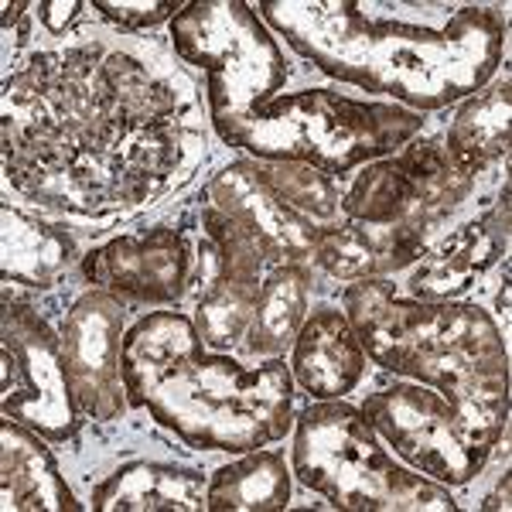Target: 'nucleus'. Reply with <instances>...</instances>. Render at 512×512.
Returning <instances> with one entry per match:
<instances>
[{
	"label": "nucleus",
	"instance_id": "1",
	"mask_svg": "<svg viewBox=\"0 0 512 512\" xmlns=\"http://www.w3.org/2000/svg\"><path fill=\"white\" fill-rule=\"evenodd\" d=\"M178 164V96L134 55L41 52L7 79L4 175L48 209L117 216L158 198Z\"/></svg>",
	"mask_w": 512,
	"mask_h": 512
},
{
	"label": "nucleus",
	"instance_id": "2",
	"mask_svg": "<svg viewBox=\"0 0 512 512\" xmlns=\"http://www.w3.org/2000/svg\"><path fill=\"white\" fill-rule=\"evenodd\" d=\"M260 14L325 76L393 96L417 113L475 96L506 48L499 11L475 4L260 0Z\"/></svg>",
	"mask_w": 512,
	"mask_h": 512
},
{
	"label": "nucleus",
	"instance_id": "3",
	"mask_svg": "<svg viewBox=\"0 0 512 512\" xmlns=\"http://www.w3.org/2000/svg\"><path fill=\"white\" fill-rule=\"evenodd\" d=\"M345 318L376 366L461 403L509 410V352L478 304L396 297L386 280H355Z\"/></svg>",
	"mask_w": 512,
	"mask_h": 512
},
{
	"label": "nucleus",
	"instance_id": "4",
	"mask_svg": "<svg viewBox=\"0 0 512 512\" xmlns=\"http://www.w3.org/2000/svg\"><path fill=\"white\" fill-rule=\"evenodd\" d=\"M144 410L192 448L256 451L294 427V376L280 359L243 366L195 335L147 393Z\"/></svg>",
	"mask_w": 512,
	"mask_h": 512
},
{
	"label": "nucleus",
	"instance_id": "5",
	"mask_svg": "<svg viewBox=\"0 0 512 512\" xmlns=\"http://www.w3.org/2000/svg\"><path fill=\"white\" fill-rule=\"evenodd\" d=\"M212 127L229 147L253 154L256 161L308 164L332 178L410 144L424 127V117L407 106L366 103L332 89H304L274 96L243 117Z\"/></svg>",
	"mask_w": 512,
	"mask_h": 512
},
{
	"label": "nucleus",
	"instance_id": "6",
	"mask_svg": "<svg viewBox=\"0 0 512 512\" xmlns=\"http://www.w3.org/2000/svg\"><path fill=\"white\" fill-rule=\"evenodd\" d=\"M294 475L345 512H454L458 502L434 478L403 468L383 448L359 407L325 400L294 431Z\"/></svg>",
	"mask_w": 512,
	"mask_h": 512
},
{
	"label": "nucleus",
	"instance_id": "7",
	"mask_svg": "<svg viewBox=\"0 0 512 512\" xmlns=\"http://www.w3.org/2000/svg\"><path fill=\"white\" fill-rule=\"evenodd\" d=\"M359 410L410 468L441 485L472 482L502 441L509 420V410L461 403L420 383L369 393Z\"/></svg>",
	"mask_w": 512,
	"mask_h": 512
},
{
	"label": "nucleus",
	"instance_id": "8",
	"mask_svg": "<svg viewBox=\"0 0 512 512\" xmlns=\"http://www.w3.org/2000/svg\"><path fill=\"white\" fill-rule=\"evenodd\" d=\"M171 41L188 65L205 72L212 123L243 117L270 103L287 79L284 52L239 0H195L171 18Z\"/></svg>",
	"mask_w": 512,
	"mask_h": 512
},
{
	"label": "nucleus",
	"instance_id": "9",
	"mask_svg": "<svg viewBox=\"0 0 512 512\" xmlns=\"http://www.w3.org/2000/svg\"><path fill=\"white\" fill-rule=\"evenodd\" d=\"M475 185L437 140H410L400 151L362 164L342 195V212L362 226L417 222L441 233L444 219L461 209Z\"/></svg>",
	"mask_w": 512,
	"mask_h": 512
},
{
	"label": "nucleus",
	"instance_id": "10",
	"mask_svg": "<svg viewBox=\"0 0 512 512\" xmlns=\"http://www.w3.org/2000/svg\"><path fill=\"white\" fill-rule=\"evenodd\" d=\"M0 410L45 441H69L79 431V403L65 373L62 335L31 304L4 301L0 318Z\"/></svg>",
	"mask_w": 512,
	"mask_h": 512
},
{
	"label": "nucleus",
	"instance_id": "11",
	"mask_svg": "<svg viewBox=\"0 0 512 512\" xmlns=\"http://www.w3.org/2000/svg\"><path fill=\"white\" fill-rule=\"evenodd\" d=\"M202 229L205 239L198 246L195 328L212 352H226L250 328L267 260L256 239L216 205L202 209Z\"/></svg>",
	"mask_w": 512,
	"mask_h": 512
},
{
	"label": "nucleus",
	"instance_id": "12",
	"mask_svg": "<svg viewBox=\"0 0 512 512\" xmlns=\"http://www.w3.org/2000/svg\"><path fill=\"white\" fill-rule=\"evenodd\" d=\"M65 373L82 417L117 420L127 414V390L120 373L123 301L110 291H86L62 325Z\"/></svg>",
	"mask_w": 512,
	"mask_h": 512
},
{
	"label": "nucleus",
	"instance_id": "13",
	"mask_svg": "<svg viewBox=\"0 0 512 512\" xmlns=\"http://www.w3.org/2000/svg\"><path fill=\"white\" fill-rule=\"evenodd\" d=\"M192 267L188 239L168 226L144 236H113L82 260L89 284L130 304H178L192 284Z\"/></svg>",
	"mask_w": 512,
	"mask_h": 512
},
{
	"label": "nucleus",
	"instance_id": "14",
	"mask_svg": "<svg viewBox=\"0 0 512 512\" xmlns=\"http://www.w3.org/2000/svg\"><path fill=\"white\" fill-rule=\"evenodd\" d=\"M205 198L239 222L256 239L263 260L274 267L308 260L325 233L318 222L304 219L274 192V185L263 178L260 161H236L222 168L205 188Z\"/></svg>",
	"mask_w": 512,
	"mask_h": 512
},
{
	"label": "nucleus",
	"instance_id": "15",
	"mask_svg": "<svg viewBox=\"0 0 512 512\" xmlns=\"http://www.w3.org/2000/svg\"><path fill=\"white\" fill-rule=\"evenodd\" d=\"M509 243V185L482 219L465 222L448 236H437L420 267L410 274V294L420 301H454L506 253Z\"/></svg>",
	"mask_w": 512,
	"mask_h": 512
},
{
	"label": "nucleus",
	"instance_id": "16",
	"mask_svg": "<svg viewBox=\"0 0 512 512\" xmlns=\"http://www.w3.org/2000/svg\"><path fill=\"white\" fill-rule=\"evenodd\" d=\"M434 239L437 229L417 222L362 226L349 219L321 233L311 260L335 280H383L386 274L417 263Z\"/></svg>",
	"mask_w": 512,
	"mask_h": 512
},
{
	"label": "nucleus",
	"instance_id": "17",
	"mask_svg": "<svg viewBox=\"0 0 512 512\" xmlns=\"http://www.w3.org/2000/svg\"><path fill=\"white\" fill-rule=\"evenodd\" d=\"M291 376L318 400H342L366 376V352L355 338L349 318L338 308H318L304 318L294 338Z\"/></svg>",
	"mask_w": 512,
	"mask_h": 512
},
{
	"label": "nucleus",
	"instance_id": "18",
	"mask_svg": "<svg viewBox=\"0 0 512 512\" xmlns=\"http://www.w3.org/2000/svg\"><path fill=\"white\" fill-rule=\"evenodd\" d=\"M0 495H4V502H0L4 512L82 509V502H76V495L65 485L41 434L11 417H4V424H0Z\"/></svg>",
	"mask_w": 512,
	"mask_h": 512
},
{
	"label": "nucleus",
	"instance_id": "19",
	"mask_svg": "<svg viewBox=\"0 0 512 512\" xmlns=\"http://www.w3.org/2000/svg\"><path fill=\"white\" fill-rule=\"evenodd\" d=\"M99 512H198L205 509L202 472L168 461H130L89 495Z\"/></svg>",
	"mask_w": 512,
	"mask_h": 512
},
{
	"label": "nucleus",
	"instance_id": "20",
	"mask_svg": "<svg viewBox=\"0 0 512 512\" xmlns=\"http://www.w3.org/2000/svg\"><path fill=\"white\" fill-rule=\"evenodd\" d=\"M0 277L4 284L52 287L76 260V239L14 205H0Z\"/></svg>",
	"mask_w": 512,
	"mask_h": 512
},
{
	"label": "nucleus",
	"instance_id": "21",
	"mask_svg": "<svg viewBox=\"0 0 512 512\" xmlns=\"http://www.w3.org/2000/svg\"><path fill=\"white\" fill-rule=\"evenodd\" d=\"M311 297V274L304 263H284L263 280L260 301H256L253 321L243 335V352L250 359H280L291 349L304 325Z\"/></svg>",
	"mask_w": 512,
	"mask_h": 512
},
{
	"label": "nucleus",
	"instance_id": "22",
	"mask_svg": "<svg viewBox=\"0 0 512 512\" xmlns=\"http://www.w3.org/2000/svg\"><path fill=\"white\" fill-rule=\"evenodd\" d=\"M291 502V472L277 451H250L222 465L205 485V509L212 512H280Z\"/></svg>",
	"mask_w": 512,
	"mask_h": 512
},
{
	"label": "nucleus",
	"instance_id": "23",
	"mask_svg": "<svg viewBox=\"0 0 512 512\" xmlns=\"http://www.w3.org/2000/svg\"><path fill=\"white\" fill-rule=\"evenodd\" d=\"M509 113H512V82L502 79L482 89L458 110L448 130V154L465 171L478 175L509 151Z\"/></svg>",
	"mask_w": 512,
	"mask_h": 512
},
{
	"label": "nucleus",
	"instance_id": "24",
	"mask_svg": "<svg viewBox=\"0 0 512 512\" xmlns=\"http://www.w3.org/2000/svg\"><path fill=\"white\" fill-rule=\"evenodd\" d=\"M260 171H263V178L274 185V192L284 198L291 209L301 212L304 219L318 222L321 229L338 226L342 198H338V188L332 185L328 175H321L318 168H308V164H294V161H263Z\"/></svg>",
	"mask_w": 512,
	"mask_h": 512
},
{
	"label": "nucleus",
	"instance_id": "25",
	"mask_svg": "<svg viewBox=\"0 0 512 512\" xmlns=\"http://www.w3.org/2000/svg\"><path fill=\"white\" fill-rule=\"evenodd\" d=\"M93 11H99L106 21L120 24V28H127V31H140V28H154V24L175 18L181 7L175 0H161V4H144V0H137V4H106V0H96Z\"/></svg>",
	"mask_w": 512,
	"mask_h": 512
},
{
	"label": "nucleus",
	"instance_id": "26",
	"mask_svg": "<svg viewBox=\"0 0 512 512\" xmlns=\"http://www.w3.org/2000/svg\"><path fill=\"white\" fill-rule=\"evenodd\" d=\"M79 7L82 4H38V18L52 35H59L62 28H69L79 18Z\"/></svg>",
	"mask_w": 512,
	"mask_h": 512
},
{
	"label": "nucleus",
	"instance_id": "27",
	"mask_svg": "<svg viewBox=\"0 0 512 512\" xmlns=\"http://www.w3.org/2000/svg\"><path fill=\"white\" fill-rule=\"evenodd\" d=\"M509 482H512V475L506 472V475H502V482H499V489H495L489 499L482 502V509H502V512H506L509 509Z\"/></svg>",
	"mask_w": 512,
	"mask_h": 512
},
{
	"label": "nucleus",
	"instance_id": "28",
	"mask_svg": "<svg viewBox=\"0 0 512 512\" xmlns=\"http://www.w3.org/2000/svg\"><path fill=\"white\" fill-rule=\"evenodd\" d=\"M24 11H28V4H11V0H7L4 4V31H11V24H18Z\"/></svg>",
	"mask_w": 512,
	"mask_h": 512
},
{
	"label": "nucleus",
	"instance_id": "29",
	"mask_svg": "<svg viewBox=\"0 0 512 512\" xmlns=\"http://www.w3.org/2000/svg\"><path fill=\"white\" fill-rule=\"evenodd\" d=\"M495 308H499V311H509V270H506V280H502L499 297H495Z\"/></svg>",
	"mask_w": 512,
	"mask_h": 512
}]
</instances>
